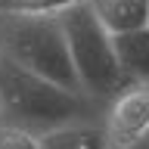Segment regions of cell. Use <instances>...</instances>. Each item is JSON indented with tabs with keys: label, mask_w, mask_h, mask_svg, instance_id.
<instances>
[{
	"label": "cell",
	"mask_w": 149,
	"mask_h": 149,
	"mask_svg": "<svg viewBox=\"0 0 149 149\" xmlns=\"http://www.w3.org/2000/svg\"><path fill=\"white\" fill-rule=\"evenodd\" d=\"M137 149H149V137H146V140H143V143H140V146H137Z\"/></svg>",
	"instance_id": "cell-10"
},
{
	"label": "cell",
	"mask_w": 149,
	"mask_h": 149,
	"mask_svg": "<svg viewBox=\"0 0 149 149\" xmlns=\"http://www.w3.org/2000/svg\"><path fill=\"white\" fill-rule=\"evenodd\" d=\"M112 40H115V53H118L121 72L127 74V81L149 84V28L112 37Z\"/></svg>",
	"instance_id": "cell-7"
},
{
	"label": "cell",
	"mask_w": 149,
	"mask_h": 149,
	"mask_svg": "<svg viewBox=\"0 0 149 149\" xmlns=\"http://www.w3.org/2000/svg\"><path fill=\"white\" fill-rule=\"evenodd\" d=\"M102 127L115 149H137L149 137V84H127L106 106Z\"/></svg>",
	"instance_id": "cell-4"
},
{
	"label": "cell",
	"mask_w": 149,
	"mask_h": 149,
	"mask_svg": "<svg viewBox=\"0 0 149 149\" xmlns=\"http://www.w3.org/2000/svg\"><path fill=\"white\" fill-rule=\"evenodd\" d=\"M40 149H112V143L102 118H87L40 134Z\"/></svg>",
	"instance_id": "cell-6"
},
{
	"label": "cell",
	"mask_w": 149,
	"mask_h": 149,
	"mask_svg": "<svg viewBox=\"0 0 149 149\" xmlns=\"http://www.w3.org/2000/svg\"><path fill=\"white\" fill-rule=\"evenodd\" d=\"M59 22L65 31V44H68V56H72L81 93L106 112V106L130 84L127 74L121 72L115 40L96 22L87 3H78V6L59 13Z\"/></svg>",
	"instance_id": "cell-3"
},
{
	"label": "cell",
	"mask_w": 149,
	"mask_h": 149,
	"mask_svg": "<svg viewBox=\"0 0 149 149\" xmlns=\"http://www.w3.org/2000/svg\"><path fill=\"white\" fill-rule=\"evenodd\" d=\"M0 149H40V137L13 121H0Z\"/></svg>",
	"instance_id": "cell-9"
},
{
	"label": "cell",
	"mask_w": 149,
	"mask_h": 149,
	"mask_svg": "<svg viewBox=\"0 0 149 149\" xmlns=\"http://www.w3.org/2000/svg\"><path fill=\"white\" fill-rule=\"evenodd\" d=\"M87 6L112 37L149 28V0H87Z\"/></svg>",
	"instance_id": "cell-5"
},
{
	"label": "cell",
	"mask_w": 149,
	"mask_h": 149,
	"mask_svg": "<svg viewBox=\"0 0 149 149\" xmlns=\"http://www.w3.org/2000/svg\"><path fill=\"white\" fill-rule=\"evenodd\" d=\"M102 118V109L84 93L37 78L0 56V121H13L31 134H47L72 121Z\"/></svg>",
	"instance_id": "cell-1"
},
{
	"label": "cell",
	"mask_w": 149,
	"mask_h": 149,
	"mask_svg": "<svg viewBox=\"0 0 149 149\" xmlns=\"http://www.w3.org/2000/svg\"><path fill=\"white\" fill-rule=\"evenodd\" d=\"M112 149H115V146H112Z\"/></svg>",
	"instance_id": "cell-11"
},
{
	"label": "cell",
	"mask_w": 149,
	"mask_h": 149,
	"mask_svg": "<svg viewBox=\"0 0 149 149\" xmlns=\"http://www.w3.org/2000/svg\"><path fill=\"white\" fill-rule=\"evenodd\" d=\"M87 3V0H0V13L16 16H59L65 9Z\"/></svg>",
	"instance_id": "cell-8"
},
{
	"label": "cell",
	"mask_w": 149,
	"mask_h": 149,
	"mask_svg": "<svg viewBox=\"0 0 149 149\" xmlns=\"http://www.w3.org/2000/svg\"><path fill=\"white\" fill-rule=\"evenodd\" d=\"M0 56L37 78L81 93L59 16L0 13Z\"/></svg>",
	"instance_id": "cell-2"
}]
</instances>
